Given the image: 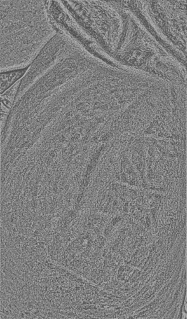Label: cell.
Segmentation results:
<instances>
[{
	"mask_svg": "<svg viewBox=\"0 0 187 319\" xmlns=\"http://www.w3.org/2000/svg\"><path fill=\"white\" fill-rule=\"evenodd\" d=\"M0 57L11 65L28 66L54 36L44 3L40 1L0 2Z\"/></svg>",
	"mask_w": 187,
	"mask_h": 319,
	"instance_id": "1",
	"label": "cell"
},
{
	"mask_svg": "<svg viewBox=\"0 0 187 319\" xmlns=\"http://www.w3.org/2000/svg\"><path fill=\"white\" fill-rule=\"evenodd\" d=\"M21 80V79L19 80L12 87L1 96V102L11 109Z\"/></svg>",
	"mask_w": 187,
	"mask_h": 319,
	"instance_id": "3",
	"label": "cell"
},
{
	"mask_svg": "<svg viewBox=\"0 0 187 319\" xmlns=\"http://www.w3.org/2000/svg\"><path fill=\"white\" fill-rule=\"evenodd\" d=\"M27 68L0 74V94H2L17 81L20 79L27 70Z\"/></svg>",
	"mask_w": 187,
	"mask_h": 319,
	"instance_id": "2",
	"label": "cell"
}]
</instances>
